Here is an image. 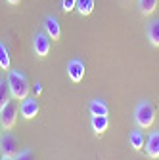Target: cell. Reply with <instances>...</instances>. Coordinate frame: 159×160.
Returning <instances> with one entry per match:
<instances>
[{
    "label": "cell",
    "mask_w": 159,
    "mask_h": 160,
    "mask_svg": "<svg viewBox=\"0 0 159 160\" xmlns=\"http://www.w3.org/2000/svg\"><path fill=\"white\" fill-rule=\"evenodd\" d=\"M14 158H15V160H35V158H33V152H31L29 149H21V151H17Z\"/></svg>",
    "instance_id": "cell-18"
},
{
    "label": "cell",
    "mask_w": 159,
    "mask_h": 160,
    "mask_svg": "<svg viewBox=\"0 0 159 160\" xmlns=\"http://www.w3.org/2000/svg\"><path fill=\"white\" fill-rule=\"evenodd\" d=\"M148 38H150V42L155 48H159V19L150 21V25H148Z\"/></svg>",
    "instance_id": "cell-13"
},
{
    "label": "cell",
    "mask_w": 159,
    "mask_h": 160,
    "mask_svg": "<svg viewBox=\"0 0 159 160\" xmlns=\"http://www.w3.org/2000/svg\"><path fill=\"white\" fill-rule=\"evenodd\" d=\"M19 151V143L17 139L6 130L4 133H0V152L8 154V156H15V152Z\"/></svg>",
    "instance_id": "cell-4"
},
{
    "label": "cell",
    "mask_w": 159,
    "mask_h": 160,
    "mask_svg": "<svg viewBox=\"0 0 159 160\" xmlns=\"http://www.w3.org/2000/svg\"><path fill=\"white\" fill-rule=\"evenodd\" d=\"M88 111H90L92 116H107V112H109L107 105L102 101V99H92L90 105H88Z\"/></svg>",
    "instance_id": "cell-11"
},
{
    "label": "cell",
    "mask_w": 159,
    "mask_h": 160,
    "mask_svg": "<svg viewBox=\"0 0 159 160\" xmlns=\"http://www.w3.org/2000/svg\"><path fill=\"white\" fill-rule=\"evenodd\" d=\"M6 80L10 86V93L15 101H21V99H25L29 95V80L19 69H10Z\"/></svg>",
    "instance_id": "cell-1"
},
{
    "label": "cell",
    "mask_w": 159,
    "mask_h": 160,
    "mask_svg": "<svg viewBox=\"0 0 159 160\" xmlns=\"http://www.w3.org/2000/svg\"><path fill=\"white\" fill-rule=\"evenodd\" d=\"M8 99H12L8 80H6V78H0V107H2V105L8 101Z\"/></svg>",
    "instance_id": "cell-16"
},
{
    "label": "cell",
    "mask_w": 159,
    "mask_h": 160,
    "mask_svg": "<svg viewBox=\"0 0 159 160\" xmlns=\"http://www.w3.org/2000/svg\"><path fill=\"white\" fill-rule=\"evenodd\" d=\"M38 101H36V97H31V95H27L25 99H21V105H19V112H21V116L23 118H27V120H31V118H35L36 114H38Z\"/></svg>",
    "instance_id": "cell-6"
},
{
    "label": "cell",
    "mask_w": 159,
    "mask_h": 160,
    "mask_svg": "<svg viewBox=\"0 0 159 160\" xmlns=\"http://www.w3.org/2000/svg\"><path fill=\"white\" fill-rule=\"evenodd\" d=\"M157 8V0H138V10L142 15H151Z\"/></svg>",
    "instance_id": "cell-14"
},
{
    "label": "cell",
    "mask_w": 159,
    "mask_h": 160,
    "mask_svg": "<svg viewBox=\"0 0 159 160\" xmlns=\"http://www.w3.org/2000/svg\"><path fill=\"white\" fill-rule=\"evenodd\" d=\"M67 76L73 80V82H81L85 78V61L83 59H71L67 63Z\"/></svg>",
    "instance_id": "cell-7"
},
{
    "label": "cell",
    "mask_w": 159,
    "mask_h": 160,
    "mask_svg": "<svg viewBox=\"0 0 159 160\" xmlns=\"http://www.w3.org/2000/svg\"><path fill=\"white\" fill-rule=\"evenodd\" d=\"M0 160H15L14 156H8V154H2V158H0Z\"/></svg>",
    "instance_id": "cell-20"
},
{
    "label": "cell",
    "mask_w": 159,
    "mask_h": 160,
    "mask_svg": "<svg viewBox=\"0 0 159 160\" xmlns=\"http://www.w3.org/2000/svg\"><path fill=\"white\" fill-rule=\"evenodd\" d=\"M144 149H146V154L150 158H159V130H155L148 135Z\"/></svg>",
    "instance_id": "cell-8"
},
{
    "label": "cell",
    "mask_w": 159,
    "mask_h": 160,
    "mask_svg": "<svg viewBox=\"0 0 159 160\" xmlns=\"http://www.w3.org/2000/svg\"><path fill=\"white\" fill-rule=\"evenodd\" d=\"M17 114H19V107L15 103V99H8V101L0 107V126L2 130H10L14 128L15 120H17Z\"/></svg>",
    "instance_id": "cell-3"
},
{
    "label": "cell",
    "mask_w": 159,
    "mask_h": 160,
    "mask_svg": "<svg viewBox=\"0 0 159 160\" xmlns=\"http://www.w3.org/2000/svg\"><path fill=\"white\" fill-rule=\"evenodd\" d=\"M81 15H90L94 10V0H77V8H75Z\"/></svg>",
    "instance_id": "cell-15"
},
{
    "label": "cell",
    "mask_w": 159,
    "mask_h": 160,
    "mask_svg": "<svg viewBox=\"0 0 159 160\" xmlns=\"http://www.w3.org/2000/svg\"><path fill=\"white\" fill-rule=\"evenodd\" d=\"M0 130H2V126H0Z\"/></svg>",
    "instance_id": "cell-23"
},
{
    "label": "cell",
    "mask_w": 159,
    "mask_h": 160,
    "mask_svg": "<svg viewBox=\"0 0 159 160\" xmlns=\"http://www.w3.org/2000/svg\"><path fill=\"white\" fill-rule=\"evenodd\" d=\"M129 145L134 149V151H142L144 149V133H142V128H134L130 133H129Z\"/></svg>",
    "instance_id": "cell-10"
},
{
    "label": "cell",
    "mask_w": 159,
    "mask_h": 160,
    "mask_svg": "<svg viewBox=\"0 0 159 160\" xmlns=\"http://www.w3.org/2000/svg\"><path fill=\"white\" fill-rule=\"evenodd\" d=\"M90 124H92V130L100 135V133H104V132L107 130L109 120H107V116H92V118H90Z\"/></svg>",
    "instance_id": "cell-12"
},
{
    "label": "cell",
    "mask_w": 159,
    "mask_h": 160,
    "mask_svg": "<svg viewBox=\"0 0 159 160\" xmlns=\"http://www.w3.org/2000/svg\"><path fill=\"white\" fill-rule=\"evenodd\" d=\"M6 2H8V4H14V6H15V4H19V2H21V0H6Z\"/></svg>",
    "instance_id": "cell-21"
},
{
    "label": "cell",
    "mask_w": 159,
    "mask_h": 160,
    "mask_svg": "<svg viewBox=\"0 0 159 160\" xmlns=\"http://www.w3.org/2000/svg\"><path fill=\"white\" fill-rule=\"evenodd\" d=\"M50 36L46 32H36L33 36V50L38 57H46L50 53Z\"/></svg>",
    "instance_id": "cell-5"
},
{
    "label": "cell",
    "mask_w": 159,
    "mask_h": 160,
    "mask_svg": "<svg viewBox=\"0 0 159 160\" xmlns=\"http://www.w3.org/2000/svg\"><path fill=\"white\" fill-rule=\"evenodd\" d=\"M0 158H2V152H0Z\"/></svg>",
    "instance_id": "cell-22"
},
{
    "label": "cell",
    "mask_w": 159,
    "mask_h": 160,
    "mask_svg": "<svg viewBox=\"0 0 159 160\" xmlns=\"http://www.w3.org/2000/svg\"><path fill=\"white\" fill-rule=\"evenodd\" d=\"M77 8V0H62V12L69 13Z\"/></svg>",
    "instance_id": "cell-19"
},
{
    "label": "cell",
    "mask_w": 159,
    "mask_h": 160,
    "mask_svg": "<svg viewBox=\"0 0 159 160\" xmlns=\"http://www.w3.org/2000/svg\"><path fill=\"white\" fill-rule=\"evenodd\" d=\"M153 120H155V109L148 99H144V101H140L134 109V122H136L138 128L146 130V128H151Z\"/></svg>",
    "instance_id": "cell-2"
},
{
    "label": "cell",
    "mask_w": 159,
    "mask_h": 160,
    "mask_svg": "<svg viewBox=\"0 0 159 160\" xmlns=\"http://www.w3.org/2000/svg\"><path fill=\"white\" fill-rule=\"evenodd\" d=\"M44 31H46V34H48L52 40H58V38H59V34H62V27H59L58 17L46 15V19H44Z\"/></svg>",
    "instance_id": "cell-9"
},
{
    "label": "cell",
    "mask_w": 159,
    "mask_h": 160,
    "mask_svg": "<svg viewBox=\"0 0 159 160\" xmlns=\"http://www.w3.org/2000/svg\"><path fill=\"white\" fill-rule=\"evenodd\" d=\"M0 69L10 71V52L2 42H0Z\"/></svg>",
    "instance_id": "cell-17"
}]
</instances>
